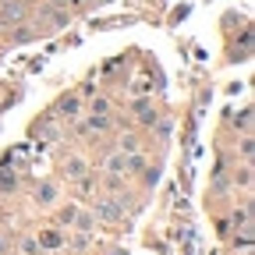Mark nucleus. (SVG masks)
Wrapping results in <instances>:
<instances>
[{"instance_id": "nucleus-10", "label": "nucleus", "mask_w": 255, "mask_h": 255, "mask_svg": "<svg viewBox=\"0 0 255 255\" xmlns=\"http://www.w3.org/2000/svg\"><path fill=\"white\" fill-rule=\"evenodd\" d=\"M92 114H107V100H96L92 103Z\"/></svg>"}, {"instance_id": "nucleus-5", "label": "nucleus", "mask_w": 255, "mask_h": 255, "mask_svg": "<svg viewBox=\"0 0 255 255\" xmlns=\"http://www.w3.org/2000/svg\"><path fill=\"white\" fill-rule=\"evenodd\" d=\"M39 245H50V248H53V245H60V234H57V231H46V234L39 238Z\"/></svg>"}, {"instance_id": "nucleus-1", "label": "nucleus", "mask_w": 255, "mask_h": 255, "mask_svg": "<svg viewBox=\"0 0 255 255\" xmlns=\"http://www.w3.org/2000/svg\"><path fill=\"white\" fill-rule=\"evenodd\" d=\"M107 170H110V174H124V170H128V156H124V152L110 156V159H107Z\"/></svg>"}, {"instance_id": "nucleus-6", "label": "nucleus", "mask_w": 255, "mask_h": 255, "mask_svg": "<svg viewBox=\"0 0 255 255\" xmlns=\"http://www.w3.org/2000/svg\"><path fill=\"white\" fill-rule=\"evenodd\" d=\"M121 152H128V156L138 152V138H124V142H121Z\"/></svg>"}, {"instance_id": "nucleus-7", "label": "nucleus", "mask_w": 255, "mask_h": 255, "mask_svg": "<svg viewBox=\"0 0 255 255\" xmlns=\"http://www.w3.org/2000/svg\"><path fill=\"white\" fill-rule=\"evenodd\" d=\"M39 202H53V184H43L39 188Z\"/></svg>"}, {"instance_id": "nucleus-4", "label": "nucleus", "mask_w": 255, "mask_h": 255, "mask_svg": "<svg viewBox=\"0 0 255 255\" xmlns=\"http://www.w3.org/2000/svg\"><path fill=\"white\" fill-rule=\"evenodd\" d=\"M71 223H78V227H82V231H92V223H96V220H92L89 213H82V216L75 213V220H71Z\"/></svg>"}, {"instance_id": "nucleus-3", "label": "nucleus", "mask_w": 255, "mask_h": 255, "mask_svg": "<svg viewBox=\"0 0 255 255\" xmlns=\"http://www.w3.org/2000/svg\"><path fill=\"white\" fill-rule=\"evenodd\" d=\"M68 174L71 177H82L85 174V163H82V159H68Z\"/></svg>"}, {"instance_id": "nucleus-2", "label": "nucleus", "mask_w": 255, "mask_h": 255, "mask_svg": "<svg viewBox=\"0 0 255 255\" xmlns=\"http://www.w3.org/2000/svg\"><path fill=\"white\" fill-rule=\"evenodd\" d=\"M96 213H100V216H107V220H121L117 202H96Z\"/></svg>"}, {"instance_id": "nucleus-9", "label": "nucleus", "mask_w": 255, "mask_h": 255, "mask_svg": "<svg viewBox=\"0 0 255 255\" xmlns=\"http://www.w3.org/2000/svg\"><path fill=\"white\" fill-rule=\"evenodd\" d=\"M248 114H252V110H241V117H234V121L245 128V131H248V124H252V117H248Z\"/></svg>"}, {"instance_id": "nucleus-8", "label": "nucleus", "mask_w": 255, "mask_h": 255, "mask_svg": "<svg viewBox=\"0 0 255 255\" xmlns=\"http://www.w3.org/2000/svg\"><path fill=\"white\" fill-rule=\"evenodd\" d=\"M21 252H25V255H36L39 245H36V241H21Z\"/></svg>"}]
</instances>
